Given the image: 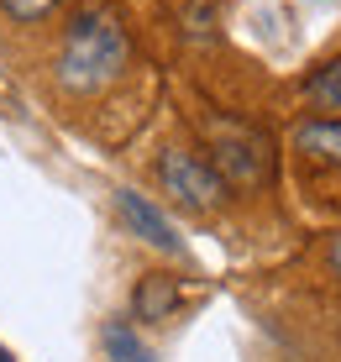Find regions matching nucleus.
Listing matches in <instances>:
<instances>
[{
	"instance_id": "nucleus-9",
	"label": "nucleus",
	"mask_w": 341,
	"mask_h": 362,
	"mask_svg": "<svg viewBox=\"0 0 341 362\" xmlns=\"http://www.w3.org/2000/svg\"><path fill=\"white\" fill-rule=\"evenodd\" d=\"M221 6L226 0H173V16H179L184 37H216V21H221Z\"/></svg>"
},
{
	"instance_id": "nucleus-6",
	"label": "nucleus",
	"mask_w": 341,
	"mask_h": 362,
	"mask_svg": "<svg viewBox=\"0 0 341 362\" xmlns=\"http://www.w3.org/2000/svg\"><path fill=\"white\" fill-rule=\"evenodd\" d=\"M100 346H105V362H158V352L137 336L132 320H105V331H100Z\"/></svg>"
},
{
	"instance_id": "nucleus-12",
	"label": "nucleus",
	"mask_w": 341,
	"mask_h": 362,
	"mask_svg": "<svg viewBox=\"0 0 341 362\" xmlns=\"http://www.w3.org/2000/svg\"><path fill=\"white\" fill-rule=\"evenodd\" d=\"M0 362H11V352H0Z\"/></svg>"
},
{
	"instance_id": "nucleus-5",
	"label": "nucleus",
	"mask_w": 341,
	"mask_h": 362,
	"mask_svg": "<svg viewBox=\"0 0 341 362\" xmlns=\"http://www.w3.org/2000/svg\"><path fill=\"white\" fill-rule=\"evenodd\" d=\"M294 153H305L310 163L341 168V121L336 116H315L294 127Z\"/></svg>"
},
{
	"instance_id": "nucleus-3",
	"label": "nucleus",
	"mask_w": 341,
	"mask_h": 362,
	"mask_svg": "<svg viewBox=\"0 0 341 362\" xmlns=\"http://www.w3.org/2000/svg\"><path fill=\"white\" fill-rule=\"evenodd\" d=\"M158 184L179 210H195V216H216L226 205V194H231L221 184V173L210 168V158L189 153V147H168L158 158Z\"/></svg>"
},
{
	"instance_id": "nucleus-8",
	"label": "nucleus",
	"mask_w": 341,
	"mask_h": 362,
	"mask_svg": "<svg viewBox=\"0 0 341 362\" xmlns=\"http://www.w3.org/2000/svg\"><path fill=\"white\" fill-rule=\"evenodd\" d=\"M305 100L320 110V116H336V121H341V58L320 64V69L305 79Z\"/></svg>"
},
{
	"instance_id": "nucleus-7",
	"label": "nucleus",
	"mask_w": 341,
	"mask_h": 362,
	"mask_svg": "<svg viewBox=\"0 0 341 362\" xmlns=\"http://www.w3.org/2000/svg\"><path fill=\"white\" fill-rule=\"evenodd\" d=\"M173 305H179V289H173V279H163V273H147V279L137 284V294H132L137 320H163Z\"/></svg>"
},
{
	"instance_id": "nucleus-4",
	"label": "nucleus",
	"mask_w": 341,
	"mask_h": 362,
	"mask_svg": "<svg viewBox=\"0 0 341 362\" xmlns=\"http://www.w3.org/2000/svg\"><path fill=\"white\" fill-rule=\"evenodd\" d=\"M116 216H121V226L132 231L137 242L158 247V252H168V257H184V236L173 231V221L163 216V210H158L147 194H137V189H116Z\"/></svg>"
},
{
	"instance_id": "nucleus-11",
	"label": "nucleus",
	"mask_w": 341,
	"mask_h": 362,
	"mask_svg": "<svg viewBox=\"0 0 341 362\" xmlns=\"http://www.w3.org/2000/svg\"><path fill=\"white\" fill-rule=\"evenodd\" d=\"M331 273H336V279H341V236H336V242H331Z\"/></svg>"
},
{
	"instance_id": "nucleus-10",
	"label": "nucleus",
	"mask_w": 341,
	"mask_h": 362,
	"mask_svg": "<svg viewBox=\"0 0 341 362\" xmlns=\"http://www.w3.org/2000/svg\"><path fill=\"white\" fill-rule=\"evenodd\" d=\"M0 6H6V16H11V21H21V27H37V21L53 16L63 0H0Z\"/></svg>"
},
{
	"instance_id": "nucleus-1",
	"label": "nucleus",
	"mask_w": 341,
	"mask_h": 362,
	"mask_svg": "<svg viewBox=\"0 0 341 362\" xmlns=\"http://www.w3.org/2000/svg\"><path fill=\"white\" fill-rule=\"evenodd\" d=\"M126 64H132V37L116 21V11L105 6H84L79 16L63 27L58 58H53V79L69 95H100L105 84H116Z\"/></svg>"
},
{
	"instance_id": "nucleus-2",
	"label": "nucleus",
	"mask_w": 341,
	"mask_h": 362,
	"mask_svg": "<svg viewBox=\"0 0 341 362\" xmlns=\"http://www.w3.org/2000/svg\"><path fill=\"white\" fill-rule=\"evenodd\" d=\"M205 153H210V168L221 173L226 189H262L273 179V142L262 136L252 121H236V116H210L205 121Z\"/></svg>"
}]
</instances>
